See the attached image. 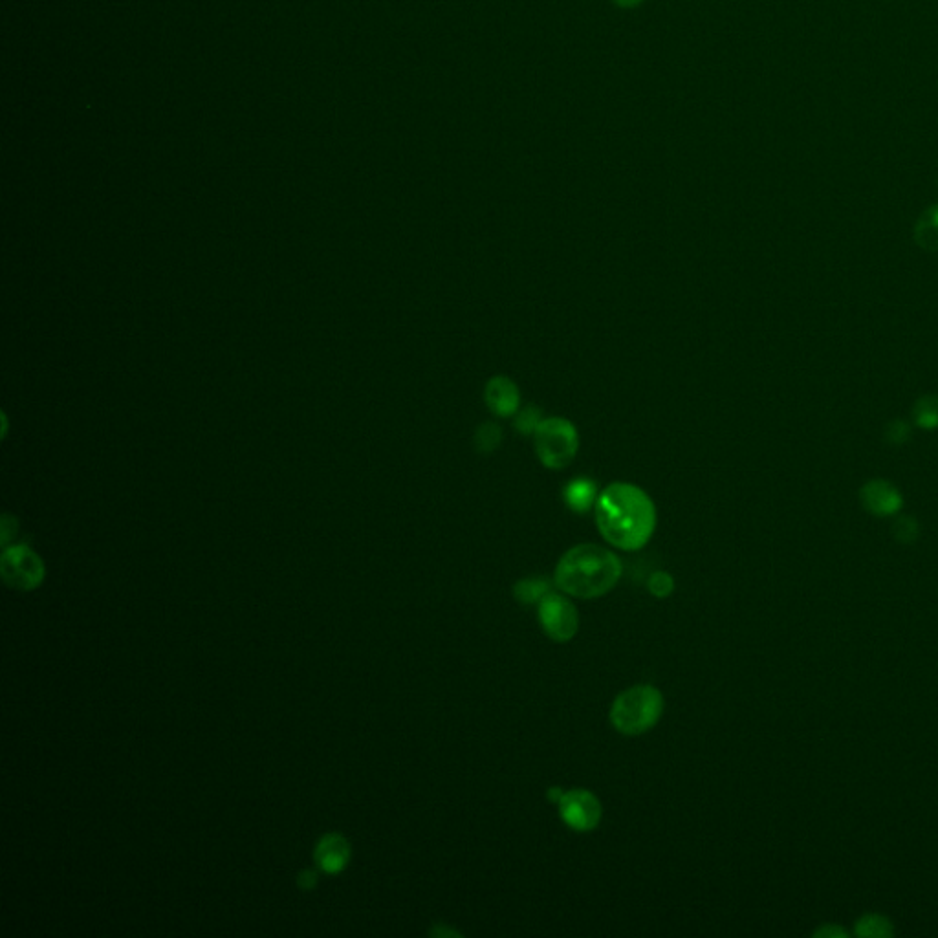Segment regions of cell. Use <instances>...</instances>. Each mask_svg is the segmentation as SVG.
I'll return each instance as SVG.
<instances>
[{"mask_svg": "<svg viewBox=\"0 0 938 938\" xmlns=\"http://www.w3.org/2000/svg\"><path fill=\"white\" fill-rule=\"evenodd\" d=\"M594 510L601 535L620 550L644 548L655 532V502L634 484L614 482L607 486L598 495Z\"/></svg>", "mask_w": 938, "mask_h": 938, "instance_id": "cell-1", "label": "cell"}, {"mask_svg": "<svg viewBox=\"0 0 938 938\" xmlns=\"http://www.w3.org/2000/svg\"><path fill=\"white\" fill-rule=\"evenodd\" d=\"M622 576V563L616 554L596 545L570 548L557 563V589L574 598L592 600L614 589Z\"/></svg>", "mask_w": 938, "mask_h": 938, "instance_id": "cell-2", "label": "cell"}, {"mask_svg": "<svg viewBox=\"0 0 938 938\" xmlns=\"http://www.w3.org/2000/svg\"><path fill=\"white\" fill-rule=\"evenodd\" d=\"M664 713V697L653 686H634L614 700L611 720L623 735H642L651 730Z\"/></svg>", "mask_w": 938, "mask_h": 938, "instance_id": "cell-3", "label": "cell"}, {"mask_svg": "<svg viewBox=\"0 0 938 938\" xmlns=\"http://www.w3.org/2000/svg\"><path fill=\"white\" fill-rule=\"evenodd\" d=\"M534 444L537 459L545 468H567L578 455V431L565 418H545L535 429Z\"/></svg>", "mask_w": 938, "mask_h": 938, "instance_id": "cell-4", "label": "cell"}, {"mask_svg": "<svg viewBox=\"0 0 938 938\" xmlns=\"http://www.w3.org/2000/svg\"><path fill=\"white\" fill-rule=\"evenodd\" d=\"M539 620L546 636L554 642H568L578 633L579 616L576 607L563 596L548 592L539 601Z\"/></svg>", "mask_w": 938, "mask_h": 938, "instance_id": "cell-5", "label": "cell"}, {"mask_svg": "<svg viewBox=\"0 0 938 938\" xmlns=\"http://www.w3.org/2000/svg\"><path fill=\"white\" fill-rule=\"evenodd\" d=\"M2 578L13 589H35L44 578L43 563L28 548H11L2 557Z\"/></svg>", "mask_w": 938, "mask_h": 938, "instance_id": "cell-6", "label": "cell"}, {"mask_svg": "<svg viewBox=\"0 0 938 938\" xmlns=\"http://www.w3.org/2000/svg\"><path fill=\"white\" fill-rule=\"evenodd\" d=\"M559 814L570 829L587 832L600 823V801L589 790H570L559 799Z\"/></svg>", "mask_w": 938, "mask_h": 938, "instance_id": "cell-7", "label": "cell"}, {"mask_svg": "<svg viewBox=\"0 0 938 938\" xmlns=\"http://www.w3.org/2000/svg\"><path fill=\"white\" fill-rule=\"evenodd\" d=\"M863 508L876 517H891L902 510L904 497L889 480H869L860 490Z\"/></svg>", "mask_w": 938, "mask_h": 938, "instance_id": "cell-8", "label": "cell"}, {"mask_svg": "<svg viewBox=\"0 0 938 938\" xmlns=\"http://www.w3.org/2000/svg\"><path fill=\"white\" fill-rule=\"evenodd\" d=\"M486 404L497 416H513L519 411L521 394L517 385L506 376H495L486 385Z\"/></svg>", "mask_w": 938, "mask_h": 938, "instance_id": "cell-9", "label": "cell"}, {"mask_svg": "<svg viewBox=\"0 0 938 938\" xmlns=\"http://www.w3.org/2000/svg\"><path fill=\"white\" fill-rule=\"evenodd\" d=\"M350 847L345 838L338 834L325 836L317 843L316 862L325 873H339L349 863Z\"/></svg>", "mask_w": 938, "mask_h": 938, "instance_id": "cell-10", "label": "cell"}, {"mask_svg": "<svg viewBox=\"0 0 938 938\" xmlns=\"http://www.w3.org/2000/svg\"><path fill=\"white\" fill-rule=\"evenodd\" d=\"M565 501L574 512H589L598 501L596 484L589 479H578L570 482L565 490Z\"/></svg>", "mask_w": 938, "mask_h": 938, "instance_id": "cell-11", "label": "cell"}, {"mask_svg": "<svg viewBox=\"0 0 938 938\" xmlns=\"http://www.w3.org/2000/svg\"><path fill=\"white\" fill-rule=\"evenodd\" d=\"M915 242H917L918 248L929 251V253H937L938 204L937 206H931V208L926 209V211L920 215L917 226H915Z\"/></svg>", "mask_w": 938, "mask_h": 938, "instance_id": "cell-12", "label": "cell"}, {"mask_svg": "<svg viewBox=\"0 0 938 938\" xmlns=\"http://www.w3.org/2000/svg\"><path fill=\"white\" fill-rule=\"evenodd\" d=\"M915 424L926 431L938 429V394H926L918 398L913 407Z\"/></svg>", "mask_w": 938, "mask_h": 938, "instance_id": "cell-13", "label": "cell"}, {"mask_svg": "<svg viewBox=\"0 0 938 938\" xmlns=\"http://www.w3.org/2000/svg\"><path fill=\"white\" fill-rule=\"evenodd\" d=\"M895 933L893 924L882 915H865L856 922V935L863 938H887Z\"/></svg>", "mask_w": 938, "mask_h": 938, "instance_id": "cell-14", "label": "cell"}, {"mask_svg": "<svg viewBox=\"0 0 938 938\" xmlns=\"http://www.w3.org/2000/svg\"><path fill=\"white\" fill-rule=\"evenodd\" d=\"M548 592H550L548 583L543 579H524L521 583H517V587H515V596H517V600L523 601V603L541 601Z\"/></svg>", "mask_w": 938, "mask_h": 938, "instance_id": "cell-15", "label": "cell"}, {"mask_svg": "<svg viewBox=\"0 0 938 938\" xmlns=\"http://www.w3.org/2000/svg\"><path fill=\"white\" fill-rule=\"evenodd\" d=\"M918 534H920V526H918L917 519L911 515L898 517L893 523V537L902 545H913L918 539Z\"/></svg>", "mask_w": 938, "mask_h": 938, "instance_id": "cell-16", "label": "cell"}, {"mask_svg": "<svg viewBox=\"0 0 938 938\" xmlns=\"http://www.w3.org/2000/svg\"><path fill=\"white\" fill-rule=\"evenodd\" d=\"M501 429L495 426V424H482L475 435V444H477V449L482 451V453H490L493 449H497V446L501 444Z\"/></svg>", "mask_w": 938, "mask_h": 938, "instance_id": "cell-17", "label": "cell"}, {"mask_svg": "<svg viewBox=\"0 0 938 938\" xmlns=\"http://www.w3.org/2000/svg\"><path fill=\"white\" fill-rule=\"evenodd\" d=\"M884 435L885 440L891 446H904L907 440L911 438V426L907 424L906 420H891L885 426Z\"/></svg>", "mask_w": 938, "mask_h": 938, "instance_id": "cell-18", "label": "cell"}, {"mask_svg": "<svg viewBox=\"0 0 938 938\" xmlns=\"http://www.w3.org/2000/svg\"><path fill=\"white\" fill-rule=\"evenodd\" d=\"M675 589L673 578L666 572H656L649 579V590L655 594L656 598H666Z\"/></svg>", "mask_w": 938, "mask_h": 938, "instance_id": "cell-19", "label": "cell"}, {"mask_svg": "<svg viewBox=\"0 0 938 938\" xmlns=\"http://www.w3.org/2000/svg\"><path fill=\"white\" fill-rule=\"evenodd\" d=\"M539 424H541V420H539V411L534 409V407H526V409H523V411L519 413V416H517V422H515L517 429H521V431L526 433V435L535 433V429H537Z\"/></svg>", "mask_w": 938, "mask_h": 938, "instance_id": "cell-20", "label": "cell"}, {"mask_svg": "<svg viewBox=\"0 0 938 938\" xmlns=\"http://www.w3.org/2000/svg\"><path fill=\"white\" fill-rule=\"evenodd\" d=\"M814 937H845V931H843V929L836 928V926H832V924H827V926L819 928L818 931L814 933Z\"/></svg>", "mask_w": 938, "mask_h": 938, "instance_id": "cell-21", "label": "cell"}, {"mask_svg": "<svg viewBox=\"0 0 938 938\" xmlns=\"http://www.w3.org/2000/svg\"><path fill=\"white\" fill-rule=\"evenodd\" d=\"M316 884L317 876L316 873H312V871H305V873L299 876V885H301L303 889H312Z\"/></svg>", "mask_w": 938, "mask_h": 938, "instance_id": "cell-22", "label": "cell"}, {"mask_svg": "<svg viewBox=\"0 0 938 938\" xmlns=\"http://www.w3.org/2000/svg\"><path fill=\"white\" fill-rule=\"evenodd\" d=\"M616 2L622 4V6H634V4H638L640 0H616Z\"/></svg>", "mask_w": 938, "mask_h": 938, "instance_id": "cell-23", "label": "cell"}]
</instances>
